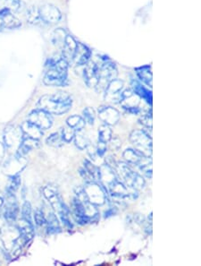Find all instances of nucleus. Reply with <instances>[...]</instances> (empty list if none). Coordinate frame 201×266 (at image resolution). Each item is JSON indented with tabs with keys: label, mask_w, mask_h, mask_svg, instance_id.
Returning <instances> with one entry per match:
<instances>
[{
	"label": "nucleus",
	"mask_w": 201,
	"mask_h": 266,
	"mask_svg": "<svg viewBox=\"0 0 201 266\" xmlns=\"http://www.w3.org/2000/svg\"><path fill=\"white\" fill-rule=\"evenodd\" d=\"M84 119L83 117L78 116V115H73L71 117H68L67 120V126L71 127L74 131L82 130L85 127Z\"/></svg>",
	"instance_id": "bb28decb"
},
{
	"label": "nucleus",
	"mask_w": 201,
	"mask_h": 266,
	"mask_svg": "<svg viewBox=\"0 0 201 266\" xmlns=\"http://www.w3.org/2000/svg\"><path fill=\"white\" fill-rule=\"evenodd\" d=\"M112 129L110 126L107 125H102L98 127V141L104 142V143H109L111 140Z\"/></svg>",
	"instance_id": "7c9ffc66"
},
{
	"label": "nucleus",
	"mask_w": 201,
	"mask_h": 266,
	"mask_svg": "<svg viewBox=\"0 0 201 266\" xmlns=\"http://www.w3.org/2000/svg\"><path fill=\"white\" fill-rule=\"evenodd\" d=\"M40 146V142L36 139H32L30 137L24 136L22 138L21 144L19 145L17 149V156L19 158H22L29 154L32 150H35Z\"/></svg>",
	"instance_id": "412c9836"
},
{
	"label": "nucleus",
	"mask_w": 201,
	"mask_h": 266,
	"mask_svg": "<svg viewBox=\"0 0 201 266\" xmlns=\"http://www.w3.org/2000/svg\"><path fill=\"white\" fill-rule=\"evenodd\" d=\"M82 115H83L85 123L92 126L95 122V117H96V114H95V110L93 108H90V107L85 108L82 111Z\"/></svg>",
	"instance_id": "72a5a7b5"
},
{
	"label": "nucleus",
	"mask_w": 201,
	"mask_h": 266,
	"mask_svg": "<svg viewBox=\"0 0 201 266\" xmlns=\"http://www.w3.org/2000/svg\"><path fill=\"white\" fill-rule=\"evenodd\" d=\"M83 70V78L85 84L90 88H96L98 85V65L97 62H93L89 60L88 63L85 65Z\"/></svg>",
	"instance_id": "dca6fc26"
},
{
	"label": "nucleus",
	"mask_w": 201,
	"mask_h": 266,
	"mask_svg": "<svg viewBox=\"0 0 201 266\" xmlns=\"http://www.w3.org/2000/svg\"><path fill=\"white\" fill-rule=\"evenodd\" d=\"M99 119L107 126H116L120 120V112L111 106H101L98 109Z\"/></svg>",
	"instance_id": "ddd939ff"
},
{
	"label": "nucleus",
	"mask_w": 201,
	"mask_h": 266,
	"mask_svg": "<svg viewBox=\"0 0 201 266\" xmlns=\"http://www.w3.org/2000/svg\"><path fill=\"white\" fill-rule=\"evenodd\" d=\"M116 168L119 176L123 179V183L127 187L136 191L144 188L146 184L145 179L138 172H134L127 163H116Z\"/></svg>",
	"instance_id": "20e7f679"
},
{
	"label": "nucleus",
	"mask_w": 201,
	"mask_h": 266,
	"mask_svg": "<svg viewBox=\"0 0 201 266\" xmlns=\"http://www.w3.org/2000/svg\"><path fill=\"white\" fill-rule=\"evenodd\" d=\"M131 85H132V90H134V92L138 95L140 99L145 100L147 103L152 106L153 96H152L151 90L147 89L140 82L134 80V79L132 80Z\"/></svg>",
	"instance_id": "4be33fe9"
},
{
	"label": "nucleus",
	"mask_w": 201,
	"mask_h": 266,
	"mask_svg": "<svg viewBox=\"0 0 201 266\" xmlns=\"http://www.w3.org/2000/svg\"><path fill=\"white\" fill-rule=\"evenodd\" d=\"M47 144L55 147V148H59L64 145V140H63L62 136L59 134V133H54L52 135H50L49 137H48L47 139Z\"/></svg>",
	"instance_id": "2f4dec72"
},
{
	"label": "nucleus",
	"mask_w": 201,
	"mask_h": 266,
	"mask_svg": "<svg viewBox=\"0 0 201 266\" xmlns=\"http://www.w3.org/2000/svg\"><path fill=\"white\" fill-rule=\"evenodd\" d=\"M91 50L81 42H77L75 52L72 58V61L77 66H85L91 58Z\"/></svg>",
	"instance_id": "f3484780"
},
{
	"label": "nucleus",
	"mask_w": 201,
	"mask_h": 266,
	"mask_svg": "<svg viewBox=\"0 0 201 266\" xmlns=\"http://www.w3.org/2000/svg\"><path fill=\"white\" fill-rule=\"evenodd\" d=\"M40 21L47 24H56L62 19V13L58 6L46 3L39 7Z\"/></svg>",
	"instance_id": "9d476101"
},
{
	"label": "nucleus",
	"mask_w": 201,
	"mask_h": 266,
	"mask_svg": "<svg viewBox=\"0 0 201 266\" xmlns=\"http://www.w3.org/2000/svg\"><path fill=\"white\" fill-rule=\"evenodd\" d=\"M152 109H150V112L146 113L142 115L140 118L138 119V122L140 125H142L146 129H152Z\"/></svg>",
	"instance_id": "e433bc0d"
},
{
	"label": "nucleus",
	"mask_w": 201,
	"mask_h": 266,
	"mask_svg": "<svg viewBox=\"0 0 201 266\" xmlns=\"http://www.w3.org/2000/svg\"><path fill=\"white\" fill-rule=\"evenodd\" d=\"M4 31V23H3V19L0 16V32Z\"/></svg>",
	"instance_id": "c03bdc74"
},
{
	"label": "nucleus",
	"mask_w": 201,
	"mask_h": 266,
	"mask_svg": "<svg viewBox=\"0 0 201 266\" xmlns=\"http://www.w3.org/2000/svg\"><path fill=\"white\" fill-rule=\"evenodd\" d=\"M130 141L136 151L144 156H152V129L134 130L130 136Z\"/></svg>",
	"instance_id": "423d86ee"
},
{
	"label": "nucleus",
	"mask_w": 201,
	"mask_h": 266,
	"mask_svg": "<svg viewBox=\"0 0 201 266\" xmlns=\"http://www.w3.org/2000/svg\"><path fill=\"white\" fill-rule=\"evenodd\" d=\"M77 42L78 41H76L75 39L70 34H67L65 41H64V44L62 46V56L61 57H62L63 59H66L68 63H70L72 61V58H73L76 47H77Z\"/></svg>",
	"instance_id": "6ab92c4d"
},
{
	"label": "nucleus",
	"mask_w": 201,
	"mask_h": 266,
	"mask_svg": "<svg viewBox=\"0 0 201 266\" xmlns=\"http://www.w3.org/2000/svg\"><path fill=\"white\" fill-rule=\"evenodd\" d=\"M22 219L24 221H28L30 223H32L31 220V203H24L22 208Z\"/></svg>",
	"instance_id": "58836bf2"
},
{
	"label": "nucleus",
	"mask_w": 201,
	"mask_h": 266,
	"mask_svg": "<svg viewBox=\"0 0 201 266\" xmlns=\"http://www.w3.org/2000/svg\"><path fill=\"white\" fill-rule=\"evenodd\" d=\"M3 204V200L2 199L0 198V206Z\"/></svg>",
	"instance_id": "a18cd8bd"
},
{
	"label": "nucleus",
	"mask_w": 201,
	"mask_h": 266,
	"mask_svg": "<svg viewBox=\"0 0 201 266\" xmlns=\"http://www.w3.org/2000/svg\"><path fill=\"white\" fill-rule=\"evenodd\" d=\"M140 172H142L143 175L147 177V178L152 177V160L151 158L147 159L145 163L138 166Z\"/></svg>",
	"instance_id": "c9c22d12"
},
{
	"label": "nucleus",
	"mask_w": 201,
	"mask_h": 266,
	"mask_svg": "<svg viewBox=\"0 0 201 266\" xmlns=\"http://www.w3.org/2000/svg\"><path fill=\"white\" fill-rule=\"evenodd\" d=\"M20 185H21L20 176L15 175V176L12 177L11 180L9 182L8 186H7V193L14 194V192H16V190L19 188Z\"/></svg>",
	"instance_id": "4c0bfd02"
},
{
	"label": "nucleus",
	"mask_w": 201,
	"mask_h": 266,
	"mask_svg": "<svg viewBox=\"0 0 201 266\" xmlns=\"http://www.w3.org/2000/svg\"><path fill=\"white\" fill-rule=\"evenodd\" d=\"M123 157L127 163L133 165H136V166L141 165L143 163L147 161V159L151 158V157L144 156L143 154L138 153V151L134 149L125 150L123 154Z\"/></svg>",
	"instance_id": "5701e85b"
},
{
	"label": "nucleus",
	"mask_w": 201,
	"mask_h": 266,
	"mask_svg": "<svg viewBox=\"0 0 201 266\" xmlns=\"http://www.w3.org/2000/svg\"><path fill=\"white\" fill-rule=\"evenodd\" d=\"M72 99L67 92H57L55 94L44 95L38 102V108L52 115H62L71 108Z\"/></svg>",
	"instance_id": "f03ea898"
},
{
	"label": "nucleus",
	"mask_w": 201,
	"mask_h": 266,
	"mask_svg": "<svg viewBox=\"0 0 201 266\" xmlns=\"http://www.w3.org/2000/svg\"><path fill=\"white\" fill-rule=\"evenodd\" d=\"M0 16L3 19L4 30H15L22 26V23L6 6L0 9Z\"/></svg>",
	"instance_id": "a211bd4d"
},
{
	"label": "nucleus",
	"mask_w": 201,
	"mask_h": 266,
	"mask_svg": "<svg viewBox=\"0 0 201 266\" xmlns=\"http://www.w3.org/2000/svg\"><path fill=\"white\" fill-rule=\"evenodd\" d=\"M71 212H72V216L79 225H86L89 223V221L85 215L82 204L76 197L73 198L71 202Z\"/></svg>",
	"instance_id": "aec40b11"
},
{
	"label": "nucleus",
	"mask_w": 201,
	"mask_h": 266,
	"mask_svg": "<svg viewBox=\"0 0 201 266\" xmlns=\"http://www.w3.org/2000/svg\"><path fill=\"white\" fill-rule=\"evenodd\" d=\"M27 23L32 24V25H37L41 22L40 21V14H39V7L35 5H32L27 9L26 13Z\"/></svg>",
	"instance_id": "c756f323"
},
{
	"label": "nucleus",
	"mask_w": 201,
	"mask_h": 266,
	"mask_svg": "<svg viewBox=\"0 0 201 266\" xmlns=\"http://www.w3.org/2000/svg\"><path fill=\"white\" fill-rule=\"evenodd\" d=\"M81 131L82 130L76 131L73 140H74L76 147L78 149L85 150L87 149V147L89 146L90 142H89V138L87 137V136L85 135L84 133H82Z\"/></svg>",
	"instance_id": "c85d7f7f"
},
{
	"label": "nucleus",
	"mask_w": 201,
	"mask_h": 266,
	"mask_svg": "<svg viewBox=\"0 0 201 266\" xmlns=\"http://www.w3.org/2000/svg\"><path fill=\"white\" fill-rule=\"evenodd\" d=\"M83 189L89 203L96 206H101L107 203V191L100 183L97 181L85 182Z\"/></svg>",
	"instance_id": "0eeeda50"
},
{
	"label": "nucleus",
	"mask_w": 201,
	"mask_h": 266,
	"mask_svg": "<svg viewBox=\"0 0 201 266\" xmlns=\"http://www.w3.org/2000/svg\"><path fill=\"white\" fill-rule=\"evenodd\" d=\"M96 150H97V154H98V156L102 157V156H104V154L107 153V143H104V142L98 141V145H97V147H96Z\"/></svg>",
	"instance_id": "a19ab883"
},
{
	"label": "nucleus",
	"mask_w": 201,
	"mask_h": 266,
	"mask_svg": "<svg viewBox=\"0 0 201 266\" xmlns=\"http://www.w3.org/2000/svg\"><path fill=\"white\" fill-rule=\"evenodd\" d=\"M4 203V215L6 221L13 222L16 220L19 212L17 200L12 193L6 194V198L3 201Z\"/></svg>",
	"instance_id": "4468645a"
},
{
	"label": "nucleus",
	"mask_w": 201,
	"mask_h": 266,
	"mask_svg": "<svg viewBox=\"0 0 201 266\" xmlns=\"http://www.w3.org/2000/svg\"><path fill=\"white\" fill-rule=\"evenodd\" d=\"M67 33L64 29H62V28H58V29H57V30L54 32V43L57 44V45L61 44V46H63V44H64V41H65V39H66V36H67Z\"/></svg>",
	"instance_id": "473e14b6"
},
{
	"label": "nucleus",
	"mask_w": 201,
	"mask_h": 266,
	"mask_svg": "<svg viewBox=\"0 0 201 266\" xmlns=\"http://www.w3.org/2000/svg\"><path fill=\"white\" fill-rule=\"evenodd\" d=\"M109 142H111L110 145H111L112 149L118 150L120 148L121 145H122L121 141L119 140V138H117V137H116V138H113V137H112L111 140L109 141Z\"/></svg>",
	"instance_id": "79ce46f5"
},
{
	"label": "nucleus",
	"mask_w": 201,
	"mask_h": 266,
	"mask_svg": "<svg viewBox=\"0 0 201 266\" xmlns=\"http://www.w3.org/2000/svg\"><path fill=\"white\" fill-rule=\"evenodd\" d=\"M48 71L46 72L43 83L46 86H56V87H64L68 86V68L69 63L67 60L59 57L58 59H49L48 63Z\"/></svg>",
	"instance_id": "f257e3e1"
},
{
	"label": "nucleus",
	"mask_w": 201,
	"mask_h": 266,
	"mask_svg": "<svg viewBox=\"0 0 201 266\" xmlns=\"http://www.w3.org/2000/svg\"><path fill=\"white\" fill-rule=\"evenodd\" d=\"M99 60L100 62H97L98 65V85L95 89L97 91H102L106 89L109 82L117 77V68L107 57L100 58Z\"/></svg>",
	"instance_id": "39448f33"
},
{
	"label": "nucleus",
	"mask_w": 201,
	"mask_h": 266,
	"mask_svg": "<svg viewBox=\"0 0 201 266\" xmlns=\"http://www.w3.org/2000/svg\"><path fill=\"white\" fill-rule=\"evenodd\" d=\"M140 100L141 99L134 92V90L126 89L124 91H122L119 104H121V106L127 112L133 115H137L140 112V108H139Z\"/></svg>",
	"instance_id": "1a4fd4ad"
},
{
	"label": "nucleus",
	"mask_w": 201,
	"mask_h": 266,
	"mask_svg": "<svg viewBox=\"0 0 201 266\" xmlns=\"http://www.w3.org/2000/svg\"><path fill=\"white\" fill-rule=\"evenodd\" d=\"M75 132L76 131L73 130L72 128L68 126H64L62 128V133H61V136H62L64 142L70 143L73 140Z\"/></svg>",
	"instance_id": "f704fd0d"
},
{
	"label": "nucleus",
	"mask_w": 201,
	"mask_h": 266,
	"mask_svg": "<svg viewBox=\"0 0 201 266\" xmlns=\"http://www.w3.org/2000/svg\"><path fill=\"white\" fill-rule=\"evenodd\" d=\"M83 164H84L83 169H84L85 172H87V174L89 175L90 180L98 182V179H99V168L97 167L96 165H94L93 163L89 162L88 160H84Z\"/></svg>",
	"instance_id": "cd10ccee"
},
{
	"label": "nucleus",
	"mask_w": 201,
	"mask_h": 266,
	"mask_svg": "<svg viewBox=\"0 0 201 266\" xmlns=\"http://www.w3.org/2000/svg\"><path fill=\"white\" fill-rule=\"evenodd\" d=\"M87 150H88V154H89V156H90V158L93 159V160H96V157L98 156L96 147H94L93 145H91L89 144V146L87 147Z\"/></svg>",
	"instance_id": "37998d69"
},
{
	"label": "nucleus",
	"mask_w": 201,
	"mask_h": 266,
	"mask_svg": "<svg viewBox=\"0 0 201 266\" xmlns=\"http://www.w3.org/2000/svg\"><path fill=\"white\" fill-rule=\"evenodd\" d=\"M119 179L118 177L116 175V172L114 168L111 167L108 164H104L101 167L99 168V179L98 182L105 187L107 190L110 185L115 182V181Z\"/></svg>",
	"instance_id": "2eb2a0df"
},
{
	"label": "nucleus",
	"mask_w": 201,
	"mask_h": 266,
	"mask_svg": "<svg viewBox=\"0 0 201 266\" xmlns=\"http://www.w3.org/2000/svg\"><path fill=\"white\" fill-rule=\"evenodd\" d=\"M135 73L137 75L139 81L142 82L146 86H149L152 88L153 86V75H152L151 68L150 66L146 65L140 68H135Z\"/></svg>",
	"instance_id": "393cba45"
},
{
	"label": "nucleus",
	"mask_w": 201,
	"mask_h": 266,
	"mask_svg": "<svg viewBox=\"0 0 201 266\" xmlns=\"http://www.w3.org/2000/svg\"><path fill=\"white\" fill-rule=\"evenodd\" d=\"M46 225L49 234H55L61 231V227L58 222V218L53 212H50L46 219Z\"/></svg>",
	"instance_id": "a878e982"
},
{
	"label": "nucleus",
	"mask_w": 201,
	"mask_h": 266,
	"mask_svg": "<svg viewBox=\"0 0 201 266\" xmlns=\"http://www.w3.org/2000/svg\"><path fill=\"white\" fill-rule=\"evenodd\" d=\"M107 192L111 195L112 199L117 203H124L127 199H135V192L136 190L127 187L126 185L119 181H115L108 188Z\"/></svg>",
	"instance_id": "6e6552de"
},
{
	"label": "nucleus",
	"mask_w": 201,
	"mask_h": 266,
	"mask_svg": "<svg viewBox=\"0 0 201 266\" xmlns=\"http://www.w3.org/2000/svg\"><path fill=\"white\" fill-rule=\"evenodd\" d=\"M124 88V82L115 78L109 82L105 89V100L108 103L117 104L120 101L121 94Z\"/></svg>",
	"instance_id": "f8f14e48"
},
{
	"label": "nucleus",
	"mask_w": 201,
	"mask_h": 266,
	"mask_svg": "<svg viewBox=\"0 0 201 266\" xmlns=\"http://www.w3.org/2000/svg\"><path fill=\"white\" fill-rule=\"evenodd\" d=\"M28 121L38 126L41 130H47L52 126L53 118L51 117V114L37 108L30 113L28 116Z\"/></svg>",
	"instance_id": "9b49d317"
},
{
	"label": "nucleus",
	"mask_w": 201,
	"mask_h": 266,
	"mask_svg": "<svg viewBox=\"0 0 201 266\" xmlns=\"http://www.w3.org/2000/svg\"><path fill=\"white\" fill-rule=\"evenodd\" d=\"M34 220L36 224L38 226L46 225V218L44 217V213L40 210H37L34 213Z\"/></svg>",
	"instance_id": "ea45409f"
},
{
	"label": "nucleus",
	"mask_w": 201,
	"mask_h": 266,
	"mask_svg": "<svg viewBox=\"0 0 201 266\" xmlns=\"http://www.w3.org/2000/svg\"><path fill=\"white\" fill-rule=\"evenodd\" d=\"M42 191L45 198L49 201L51 206L53 207L54 211L59 215L63 224L66 226L68 230H71L73 227V224L71 222V212L69 208L66 205V203L63 202L58 190L54 188L51 185H47Z\"/></svg>",
	"instance_id": "7ed1b4c3"
},
{
	"label": "nucleus",
	"mask_w": 201,
	"mask_h": 266,
	"mask_svg": "<svg viewBox=\"0 0 201 266\" xmlns=\"http://www.w3.org/2000/svg\"><path fill=\"white\" fill-rule=\"evenodd\" d=\"M23 136L30 137L32 139L39 140L41 136H43V132L38 126L33 125L31 122H24L21 126Z\"/></svg>",
	"instance_id": "b1692460"
}]
</instances>
